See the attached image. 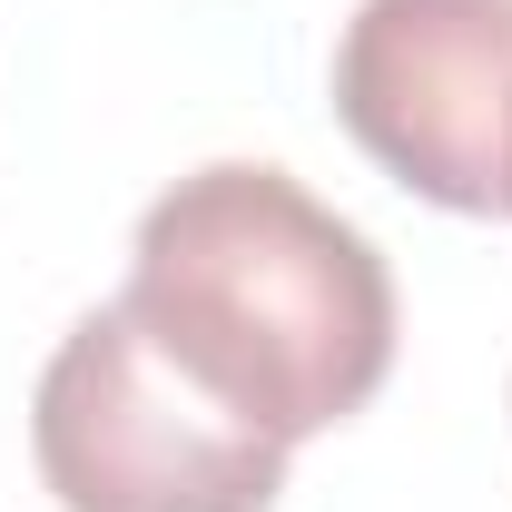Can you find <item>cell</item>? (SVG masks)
I'll list each match as a JSON object with an SVG mask.
<instances>
[{
  "label": "cell",
  "instance_id": "1",
  "mask_svg": "<svg viewBox=\"0 0 512 512\" xmlns=\"http://www.w3.org/2000/svg\"><path fill=\"white\" fill-rule=\"evenodd\" d=\"M119 306L207 404L286 453L355 424L394 375V276L375 237L266 158H217L148 197Z\"/></svg>",
  "mask_w": 512,
  "mask_h": 512
},
{
  "label": "cell",
  "instance_id": "2",
  "mask_svg": "<svg viewBox=\"0 0 512 512\" xmlns=\"http://www.w3.org/2000/svg\"><path fill=\"white\" fill-rule=\"evenodd\" d=\"M30 453L60 512H276L286 444L207 404L128 306H89L30 394Z\"/></svg>",
  "mask_w": 512,
  "mask_h": 512
},
{
  "label": "cell",
  "instance_id": "3",
  "mask_svg": "<svg viewBox=\"0 0 512 512\" xmlns=\"http://www.w3.org/2000/svg\"><path fill=\"white\" fill-rule=\"evenodd\" d=\"M335 119L424 207L512 217V0H355Z\"/></svg>",
  "mask_w": 512,
  "mask_h": 512
}]
</instances>
